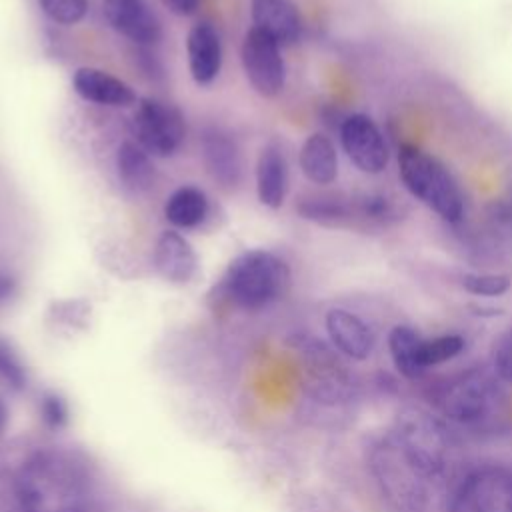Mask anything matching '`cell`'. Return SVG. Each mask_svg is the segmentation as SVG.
<instances>
[{"label":"cell","instance_id":"4","mask_svg":"<svg viewBox=\"0 0 512 512\" xmlns=\"http://www.w3.org/2000/svg\"><path fill=\"white\" fill-rule=\"evenodd\" d=\"M132 132L136 142L148 154L168 158L180 148L186 128L182 112L174 104L146 96L138 100L136 112L132 116Z\"/></svg>","mask_w":512,"mask_h":512},{"label":"cell","instance_id":"20","mask_svg":"<svg viewBox=\"0 0 512 512\" xmlns=\"http://www.w3.org/2000/svg\"><path fill=\"white\" fill-rule=\"evenodd\" d=\"M210 210L208 196L198 186H180L176 188L164 204V216L174 228L190 230L198 228Z\"/></svg>","mask_w":512,"mask_h":512},{"label":"cell","instance_id":"2","mask_svg":"<svg viewBox=\"0 0 512 512\" xmlns=\"http://www.w3.org/2000/svg\"><path fill=\"white\" fill-rule=\"evenodd\" d=\"M290 288V266L270 250H246L226 268L216 292L244 312H258L278 302Z\"/></svg>","mask_w":512,"mask_h":512},{"label":"cell","instance_id":"23","mask_svg":"<svg viewBox=\"0 0 512 512\" xmlns=\"http://www.w3.org/2000/svg\"><path fill=\"white\" fill-rule=\"evenodd\" d=\"M462 350H464V338L460 334H442L430 340L422 338L420 364L424 370H428L430 366H438L456 358Z\"/></svg>","mask_w":512,"mask_h":512},{"label":"cell","instance_id":"24","mask_svg":"<svg viewBox=\"0 0 512 512\" xmlns=\"http://www.w3.org/2000/svg\"><path fill=\"white\" fill-rule=\"evenodd\" d=\"M0 382L14 392H22L28 386V370L18 350L6 338H0Z\"/></svg>","mask_w":512,"mask_h":512},{"label":"cell","instance_id":"30","mask_svg":"<svg viewBox=\"0 0 512 512\" xmlns=\"http://www.w3.org/2000/svg\"><path fill=\"white\" fill-rule=\"evenodd\" d=\"M170 12L178 14V16H190L198 10L200 0H160Z\"/></svg>","mask_w":512,"mask_h":512},{"label":"cell","instance_id":"8","mask_svg":"<svg viewBox=\"0 0 512 512\" xmlns=\"http://www.w3.org/2000/svg\"><path fill=\"white\" fill-rule=\"evenodd\" d=\"M102 18L118 34L138 46H154L162 38V26L146 0H96Z\"/></svg>","mask_w":512,"mask_h":512},{"label":"cell","instance_id":"31","mask_svg":"<svg viewBox=\"0 0 512 512\" xmlns=\"http://www.w3.org/2000/svg\"><path fill=\"white\" fill-rule=\"evenodd\" d=\"M16 294V280L12 274L0 268V304H6Z\"/></svg>","mask_w":512,"mask_h":512},{"label":"cell","instance_id":"3","mask_svg":"<svg viewBox=\"0 0 512 512\" xmlns=\"http://www.w3.org/2000/svg\"><path fill=\"white\" fill-rule=\"evenodd\" d=\"M398 176L404 188L446 222H460L464 216V194L450 170L434 156L414 144L398 150Z\"/></svg>","mask_w":512,"mask_h":512},{"label":"cell","instance_id":"21","mask_svg":"<svg viewBox=\"0 0 512 512\" xmlns=\"http://www.w3.org/2000/svg\"><path fill=\"white\" fill-rule=\"evenodd\" d=\"M116 172L124 188L142 194L154 184V164L138 142H122L116 152Z\"/></svg>","mask_w":512,"mask_h":512},{"label":"cell","instance_id":"10","mask_svg":"<svg viewBox=\"0 0 512 512\" xmlns=\"http://www.w3.org/2000/svg\"><path fill=\"white\" fill-rule=\"evenodd\" d=\"M152 264L158 276L170 284H188L198 274V256L188 238L176 230H164L158 236Z\"/></svg>","mask_w":512,"mask_h":512},{"label":"cell","instance_id":"17","mask_svg":"<svg viewBox=\"0 0 512 512\" xmlns=\"http://www.w3.org/2000/svg\"><path fill=\"white\" fill-rule=\"evenodd\" d=\"M296 210L302 218L322 224V226H350L362 222L358 196L344 194H312L302 196L296 204Z\"/></svg>","mask_w":512,"mask_h":512},{"label":"cell","instance_id":"5","mask_svg":"<svg viewBox=\"0 0 512 512\" xmlns=\"http://www.w3.org/2000/svg\"><path fill=\"white\" fill-rule=\"evenodd\" d=\"M450 512H512V470L484 466L468 474L452 498Z\"/></svg>","mask_w":512,"mask_h":512},{"label":"cell","instance_id":"9","mask_svg":"<svg viewBox=\"0 0 512 512\" xmlns=\"http://www.w3.org/2000/svg\"><path fill=\"white\" fill-rule=\"evenodd\" d=\"M492 402V382L484 372H466L440 392L442 412L458 422L478 420Z\"/></svg>","mask_w":512,"mask_h":512},{"label":"cell","instance_id":"25","mask_svg":"<svg viewBox=\"0 0 512 512\" xmlns=\"http://www.w3.org/2000/svg\"><path fill=\"white\" fill-rule=\"evenodd\" d=\"M460 284L468 294L482 298H498L510 290L512 278L500 272H468L460 278Z\"/></svg>","mask_w":512,"mask_h":512},{"label":"cell","instance_id":"15","mask_svg":"<svg viewBox=\"0 0 512 512\" xmlns=\"http://www.w3.org/2000/svg\"><path fill=\"white\" fill-rule=\"evenodd\" d=\"M308 388L320 400H336L342 396L346 380L340 362L334 358L332 350L322 342H308L304 348Z\"/></svg>","mask_w":512,"mask_h":512},{"label":"cell","instance_id":"32","mask_svg":"<svg viewBox=\"0 0 512 512\" xmlns=\"http://www.w3.org/2000/svg\"><path fill=\"white\" fill-rule=\"evenodd\" d=\"M6 422H8V410H6V404H4V400L0 396V434L6 428Z\"/></svg>","mask_w":512,"mask_h":512},{"label":"cell","instance_id":"26","mask_svg":"<svg viewBox=\"0 0 512 512\" xmlns=\"http://www.w3.org/2000/svg\"><path fill=\"white\" fill-rule=\"evenodd\" d=\"M42 12L64 26L78 24L88 12V0H38Z\"/></svg>","mask_w":512,"mask_h":512},{"label":"cell","instance_id":"1","mask_svg":"<svg viewBox=\"0 0 512 512\" xmlns=\"http://www.w3.org/2000/svg\"><path fill=\"white\" fill-rule=\"evenodd\" d=\"M16 498L20 512H86L88 478L70 454L36 450L18 470Z\"/></svg>","mask_w":512,"mask_h":512},{"label":"cell","instance_id":"11","mask_svg":"<svg viewBox=\"0 0 512 512\" xmlns=\"http://www.w3.org/2000/svg\"><path fill=\"white\" fill-rule=\"evenodd\" d=\"M186 52L194 82L200 86L212 84L222 68V42L218 30L206 20L196 22L188 32Z\"/></svg>","mask_w":512,"mask_h":512},{"label":"cell","instance_id":"18","mask_svg":"<svg viewBox=\"0 0 512 512\" xmlns=\"http://www.w3.org/2000/svg\"><path fill=\"white\" fill-rule=\"evenodd\" d=\"M298 164L310 182L318 186L332 184L338 178V154L330 136L322 132L310 134L300 146Z\"/></svg>","mask_w":512,"mask_h":512},{"label":"cell","instance_id":"13","mask_svg":"<svg viewBox=\"0 0 512 512\" xmlns=\"http://www.w3.org/2000/svg\"><path fill=\"white\" fill-rule=\"evenodd\" d=\"M74 92L94 104L126 108L136 102V94L124 80L92 66H82L72 76Z\"/></svg>","mask_w":512,"mask_h":512},{"label":"cell","instance_id":"16","mask_svg":"<svg viewBox=\"0 0 512 512\" xmlns=\"http://www.w3.org/2000/svg\"><path fill=\"white\" fill-rule=\"evenodd\" d=\"M256 194L258 200L278 210L288 194V162L278 144H266L256 160Z\"/></svg>","mask_w":512,"mask_h":512},{"label":"cell","instance_id":"22","mask_svg":"<svg viewBox=\"0 0 512 512\" xmlns=\"http://www.w3.org/2000/svg\"><path fill=\"white\" fill-rule=\"evenodd\" d=\"M420 344L422 336L410 326L398 324L388 332V350L394 368L408 380H416L426 372L420 364Z\"/></svg>","mask_w":512,"mask_h":512},{"label":"cell","instance_id":"19","mask_svg":"<svg viewBox=\"0 0 512 512\" xmlns=\"http://www.w3.org/2000/svg\"><path fill=\"white\" fill-rule=\"evenodd\" d=\"M202 154L208 172L222 186H234L240 180V154L234 138L220 130H210L202 138Z\"/></svg>","mask_w":512,"mask_h":512},{"label":"cell","instance_id":"14","mask_svg":"<svg viewBox=\"0 0 512 512\" xmlns=\"http://www.w3.org/2000/svg\"><path fill=\"white\" fill-rule=\"evenodd\" d=\"M254 28L272 36L280 46L294 44L302 34V18L292 0H252Z\"/></svg>","mask_w":512,"mask_h":512},{"label":"cell","instance_id":"12","mask_svg":"<svg viewBox=\"0 0 512 512\" xmlns=\"http://www.w3.org/2000/svg\"><path fill=\"white\" fill-rule=\"evenodd\" d=\"M326 332L332 346L352 358V360H366L374 350V332L372 328L354 312L344 308H332L326 314Z\"/></svg>","mask_w":512,"mask_h":512},{"label":"cell","instance_id":"29","mask_svg":"<svg viewBox=\"0 0 512 512\" xmlns=\"http://www.w3.org/2000/svg\"><path fill=\"white\" fill-rule=\"evenodd\" d=\"M488 218L494 232L498 230V234L512 236V190L504 198L494 200V204L490 206Z\"/></svg>","mask_w":512,"mask_h":512},{"label":"cell","instance_id":"28","mask_svg":"<svg viewBox=\"0 0 512 512\" xmlns=\"http://www.w3.org/2000/svg\"><path fill=\"white\" fill-rule=\"evenodd\" d=\"M492 370L504 380L512 382V332L502 334L492 346Z\"/></svg>","mask_w":512,"mask_h":512},{"label":"cell","instance_id":"27","mask_svg":"<svg viewBox=\"0 0 512 512\" xmlns=\"http://www.w3.org/2000/svg\"><path fill=\"white\" fill-rule=\"evenodd\" d=\"M38 412L46 428L50 430H62L70 420V406L66 398L58 392H44L38 402Z\"/></svg>","mask_w":512,"mask_h":512},{"label":"cell","instance_id":"7","mask_svg":"<svg viewBox=\"0 0 512 512\" xmlns=\"http://www.w3.org/2000/svg\"><path fill=\"white\" fill-rule=\"evenodd\" d=\"M340 144L348 160L364 174H380L386 170L390 152L388 144L366 114H350L340 122Z\"/></svg>","mask_w":512,"mask_h":512},{"label":"cell","instance_id":"6","mask_svg":"<svg viewBox=\"0 0 512 512\" xmlns=\"http://www.w3.org/2000/svg\"><path fill=\"white\" fill-rule=\"evenodd\" d=\"M240 60L252 88L264 98H276L284 90L286 66L280 44L258 28H250L242 40Z\"/></svg>","mask_w":512,"mask_h":512}]
</instances>
